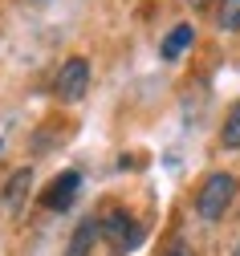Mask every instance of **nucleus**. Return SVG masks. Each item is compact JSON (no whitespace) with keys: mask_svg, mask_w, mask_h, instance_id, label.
I'll use <instances>...</instances> for the list:
<instances>
[{"mask_svg":"<svg viewBox=\"0 0 240 256\" xmlns=\"http://www.w3.org/2000/svg\"><path fill=\"white\" fill-rule=\"evenodd\" d=\"M163 256H195V252H191V244H183V240H171V244L163 248Z\"/></svg>","mask_w":240,"mask_h":256,"instance_id":"nucleus-10","label":"nucleus"},{"mask_svg":"<svg viewBox=\"0 0 240 256\" xmlns=\"http://www.w3.org/2000/svg\"><path fill=\"white\" fill-rule=\"evenodd\" d=\"M98 220H102V240H106V244H110L118 256L134 252V248L143 244V236H147V232H143V224L134 220L126 208H106Z\"/></svg>","mask_w":240,"mask_h":256,"instance_id":"nucleus-2","label":"nucleus"},{"mask_svg":"<svg viewBox=\"0 0 240 256\" xmlns=\"http://www.w3.org/2000/svg\"><path fill=\"white\" fill-rule=\"evenodd\" d=\"M191 45H195V24H175V28H171V33L163 37L159 57H163V61H179Z\"/></svg>","mask_w":240,"mask_h":256,"instance_id":"nucleus-7","label":"nucleus"},{"mask_svg":"<svg viewBox=\"0 0 240 256\" xmlns=\"http://www.w3.org/2000/svg\"><path fill=\"white\" fill-rule=\"evenodd\" d=\"M37 4H45V0H37Z\"/></svg>","mask_w":240,"mask_h":256,"instance_id":"nucleus-13","label":"nucleus"},{"mask_svg":"<svg viewBox=\"0 0 240 256\" xmlns=\"http://www.w3.org/2000/svg\"><path fill=\"white\" fill-rule=\"evenodd\" d=\"M29 187H33V167H17L5 179V187H0V204H5L9 212H21L25 200H29Z\"/></svg>","mask_w":240,"mask_h":256,"instance_id":"nucleus-5","label":"nucleus"},{"mask_svg":"<svg viewBox=\"0 0 240 256\" xmlns=\"http://www.w3.org/2000/svg\"><path fill=\"white\" fill-rule=\"evenodd\" d=\"M98 240H102V220L98 216H86V220H78L70 244H65V256H90Z\"/></svg>","mask_w":240,"mask_h":256,"instance_id":"nucleus-6","label":"nucleus"},{"mask_svg":"<svg viewBox=\"0 0 240 256\" xmlns=\"http://www.w3.org/2000/svg\"><path fill=\"white\" fill-rule=\"evenodd\" d=\"M183 4H187V8H208L212 0H183Z\"/></svg>","mask_w":240,"mask_h":256,"instance_id":"nucleus-11","label":"nucleus"},{"mask_svg":"<svg viewBox=\"0 0 240 256\" xmlns=\"http://www.w3.org/2000/svg\"><path fill=\"white\" fill-rule=\"evenodd\" d=\"M232 256H240V240H236V248H232Z\"/></svg>","mask_w":240,"mask_h":256,"instance_id":"nucleus-12","label":"nucleus"},{"mask_svg":"<svg viewBox=\"0 0 240 256\" xmlns=\"http://www.w3.org/2000/svg\"><path fill=\"white\" fill-rule=\"evenodd\" d=\"M220 146H224V150H240V102H232V110L224 114V126H220Z\"/></svg>","mask_w":240,"mask_h":256,"instance_id":"nucleus-8","label":"nucleus"},{"mask_svg":"<svg viewBox=\"0 0 240 256\" xmlns=\"http://www.w3.org/2000/svg\"><path fill=\"white\" fill-rule=\"evenodd\" d=\"M216 28L220 33H240V0H220L216 4Z\"/></svg>","mask_w":240,"mask_h":256,"instance_id":"nucleus-9","label":"nucleus"},{"mask_svg":"<svg viewBox=\"0 0 240 256\" xmlns=\"http://www.w3.org/2000/svg\"><path fill=\"white\" fill-rule=\"evenodd\" d=\"M86 90H90V61L78 57V53L65 57L61 70L53 74V94H57L61 102H82Z\"/></svg>","mask_w":240,"mask_h":256,"instance_id":"nucleus-3","label":"nucleus"},{"mask_svg":"<svg viewBox=\"0 0 240 256\" xmlns=\"http://www.w3.org/2000/svg\"><path fill=\"white\" fill-rule=\"evenodd\" d=\"M78 187H82V175H78V171L53 175L49 187L41 191V208H45V212H70L74 200H78Z\"/></svg>","mask_w":240,"mask_h":256,"instance_id":"nucleus-4","label":"nucleus"},{"mask_svg":"<svg viewBox=\"0 0 240 256\" xmlns=\"http://www.w3.org/2000/svg\"><path fill=\"white\" fill-rule=\"evenodd\" d=\"M236 175L232 171H212V175H203V183H199V191H195V216L203 220V224H220L224 220V212L232 208V200H236Z\"/></svg>","mask_w":240,"mask_h":256,"instance_id":"nucleus-1","label":"nucleus"}]
</instances>
